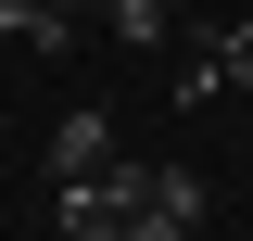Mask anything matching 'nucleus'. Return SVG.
<instances>
[{"instance_id":"f257e3e1","label":"nucleus","mask_w":253,"mask_h":241,"mask_svg":"<svg viewBox=\"0 0 253 241\" xmlns=\"http://www.w3.org/2000/svg\"><path fill=\"white\" fill-rule=\"evenodd\" d=\"M51 203H63V241H114L126 216L152 203V165H126V152H114V165H101V178H63Z\"/></svg>"},{"instance_id":"f03ea898","label":"nucleus","mask_w":253,"mask_h":241,"mask_svg":"<svg viewBox=\"0 0 253 241\" xmlns=\"http://www.w3.org/2000/svg\"><path fill=\"white\" fill-rule=\"evenodd\" d=\"M101 165H114V127L101 115H63L51 127V178H101Z\"/></svg>"},{"instance_id":"7ed1b4c3","label":"nucleus","mask_w":253,"mask_h":241,"mask_svg":"<svg viewBox=\"0 0 253 241\" xmlns=\"http://www.w3.org/2000/svg\"><path fill=\"white\" fill-rule=\"evenodd\" d=\"M203 203H215V190H203V178H190V165H152V216H165V229H203Z\"/></svg>"},{"instance_id":"20e7f679","label":"nucleus","mask_w":253,"mask_h":241,"mask_svg":"<svg viewBox=\"0 0 253 241\" xmlns=\"http://www.w3.org/2000/svg\"><path fill=\"white\" fill-rule=\"evenodd\" d=\"M0 38H38V51H63V38H76V13H51V0H0Z\"/></svg>"},{"instance_id":"39448f33","label":"nucleus","mask_w":253,"mask_h":241,"mask_svg":"<svg viewBox=\"0 0 253 241\" xmlns=\"http://www.w3.org/2000/svg\"><path fill=\"white\" fill-rule=\"evenodd\" d=\"M215 76H228V89H253V13H241V26H215Z\"/></svg>"},{"instance_id":"423d86ee","label":"nucleus","mask_w":253,"mask_h":241,"mask_svg":"<svg viewBox=\"0 0 253 241\" xmlns=\"http://www.w3.org/2000/svg\"><path fill=\"white\" fill-rule=\"evenodd\" d=\"M101 13H114V38H139V51L165 38V0H101Z\"/></svg>"},{"instance_id":"0eeeda50","label":"nucleus","mask_w":253,"mask_h":241,"mask_svg":"<svg viewBox=\"0 0 253 241\" xmlns=\"http://www.w3.org/2000/svg\"><path fill=\"white\" fill-rule=\"evenodd\" d=\"M114 241H177V229H165V216H152V203H139V216H126V229H114Z\"/></svg>"},{"instance_id":"6e6552de","label":"nucleus","mask_w":253,"mask_h":241,"mask_svg":"<svg viewBox=\"0 0 253 241\" xmlns=\"http://www.w3.org/2000/svg\"><path fill=\"white\" fill-rule=\"evenodd\" d=\"M51 13H101V0H51Z\"/></svg>"}]
</instances>
